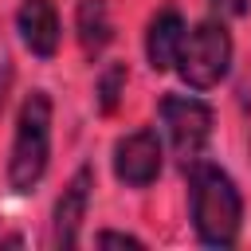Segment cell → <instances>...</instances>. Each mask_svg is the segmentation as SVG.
I'll return each instance as SVG.
<instances>
[{"instance_id":"12","label":"cell","mask_w":251,"mask_h":251,"mask_svg":"<svg viewBox=\"0 0 251 251\" xmlns=\"http://www.w3.org/2000/svg\"><path fill=\"white\" fill-rule=\"evenodd\" d=\"M94 243H102V247H110V243H118V247H145V243H141L137 235H129V231H98Z\"/></svg>"},{"instance_id":"3","label":"cell","mask_w":251,"mask_h":251,"mask_svg":"<svg viewBox=\"0 0 251 251\" xmlns=\"http://www.w3.org/2000/svg\"><path fill=\"white\" fill-rule=\"evenodd\" d=\"M231 71V31L220 16L200 20L196 27L184 31L180 55H176V75L188 90H212L227 78Z\"/></svg>"},{"instance_id":"1","label":"cell","mask_w":251,"mask_h":251,"mask_svg":"<svg viewBox=\"0 0 251 251\" xmlns=\"http://www.w3.org/2000/svg\"><path fill=\"white\" fill-rule=\"evenodd\" d=\"M188 216L204 247H231L239 239L243 196L220 165L200 161V157L188 165Z\"/></svg>"},{"instance_id":"5","label":"cell","mask_w":251,"mask_h":251,"mask_svg":"<svg viewBox=\"0 0 251 251\" xmlns=\"http://www.w3.org/2000/svg\"><path fill=\"white\" fill-rule=\"evenodd\" d=\"M161 165H165V153H161L157 129L141 126L114 141V176L126 188H149L161 176Z\"/></svg>"},{"instance_id":"7","label":"cell","mask_w":251,"mask_h":251,"mask_svg":"<svg viewBox=\"0 0 251 251\" xmlns=\"http://www.w3.org/2000/svg\"><path fill=\"white\" fill-rule=\"evenodd\" d=\"M16 31H20L24 47L35 59H55L59 35H63L55 0H20V8H16Z\"/></svg>"},{"instance_id":"8","label":"cell","mask_w":251,"mask_h":251,"mask_svg":"<svg viewBox=\"0 0 251 251\" xmlns=\"http://www.w3.org/2000/svg\"><path fill=\"white\" fill-rule=\"evenodd\" d=\"M184 31H188V27H184V16H180L173 4H165V8L153 12V20H149V27H145V59H149V67H153L157 75L176 67Z\"/></svg>"},{"instance_id":"10","label":"cell","mask_w":251,"mask_h":251,"mask_svg":"<svg viewBox=\"0 0 251 251\" xmlns=\"http://www.w3.org/2000/svg\"><path fill=\"white\" fill-rule=\"evenodd\" d=\"M126 78H129L126 63H110V67L98 75L94 98H98V110H102V114H114V110H118V98H122V90H126Z\"/></svg>"},{"instance_id":"6","label":"cell","mask_w":251,"mask_h":251,"mask_svg":"<svg viewBox=\"0 0 251 251\" xmlns=\"http://www.w3.org/2000/svg\"><path fill=\"white\" fill-rule=\"evenodd\" d=\"M90 188H94V165H78L75 176L67 180L63 196L55 200L51 212V243L55 247H75L82 239V220L90 208Z\"/></svg>"},{"instance_id":"4","label":"cell","mask_w":251,"mask_h":251,"mask_svg":"<svg viewBox=\"0 0 251 251\" xmlns=\"http://www.w3.org/2000/svg\"><path fill=\"white\" fill-rule=\"evenodd\" d=\"M161 126H165L173 153L188 169L212 137V106L196 94H165L161 98Z\"/></svg>"},{"instance_id":"13","label":"cell","mask_w":251,"mask_h":251,"mask_svg":"<svg viewBox=\"0 0 251 251\" xmlns=\"http://www.w3.org/2000/svg\"><path fill=\"white\" fill-rule=\"evenodd\" d=\"M8 82H12V59H8V47H4V39H0V106H4Z\"/></svg>"},{"instance_id":"2","label":"cell","mask_w":251,"mask_h":251,"mask_svg":"<svg viewBox=\"0 0 251 251\" xmlns=\"http://www.w3.org/2000/svg\"><path fill=\"white\" fill-rule=\"evenodd\" d=\"M51 165V94L31 90L20 102L16 133L8 149V188L16 196H27Z\"/></svg>"},{"instance_id":"11","label":"cell","mask_w":251,"mask_h":251,"mask_svg":"<svg viewBox=\"0 0 251 251\" xmlns=\"http://www.w3.org/2000/svg\"><path fill=\"white\" fill-rule=\"evenodd\" d=\"M251 0H212V12L220 20H235V16H247Z\"/></svg>"},{"instance_id":"9","label":"cell","mask_w":251,"mask_h":251,"mask_svg":"<svg viewBox=\"0 0 251 251\" xmlns=\"http://www.w3.org/2000/svg\"><path fill=\"white\" fill-rule=\"evenodd\" d=\"M75 27H78V43L86 51V59H98L110 39H114V24H110V4L106 0H78L75 8Z\"/></svg>"}]
</instances>
